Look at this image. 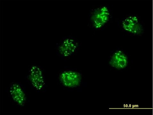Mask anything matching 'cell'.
Returning a JSON list of instances; mask_svg holds the SVG:
<instances>
[{
  "label": "cell",
  "instance_id": "1",
  "mask_svg": "<svg viewBox=\"0 0 153 115\" xmlns=\"http://www.w3.org/2000/svg\"><path fill=\"white\" fill-rule=\"evenodd\" d=\"M26 77L31 88L35 91L41 92L45 88V77L43 70L39 66H31Z\"/></svg>",
  "mask_w": 153,
  "mask_h": 115
},
{
  "label": "cell",
  "instance_id": "2",
  "mask_svg": "<svg viewBox=\"0 0 153 115\" xmlns=\"http://www.w3.org/2000/svg\"><path fill=\"white\" fill-rule=\"evenodd\" d=\"M111 12L108 7L105 6L99 7L92 12L90 20L93 27L96 29H100L110 21Z\"/></svg>",
  "mask_w": 153,
  "mask_h": 115
},
{
  "label": "cell",
  "instance_id": "3",
  "mask_svg": "<svg viewBox=\"0 0 153 115\" xmlns=\"http://www.w3.org/2000/svg\"><path fill=\"white\" fill-rule=\"evenodd\" d=\"M78 46V42L74 38L66 37L57 44L56 49L59 56L62 58L66 59L74 55Z\"/></svg>",
  "mask_w": 153,
  "mask_h": 115
},
{
  "label": "cell",
  "instance_id": "4",
  "mask_svg": "<svg viewBox=\"0 0 153 115\" xmlns=\"http://www.w3.org/2000/svg\"><path fill=\"white\" fill-rule=\"evenodd\" d=\"M58 78L62 86L71 89L79 87L82 82V74L71 69H67L61 72Z\"/></svg>",
  "mask_w": 153,
  "mask_h": 115
},
{
  "label": "cell",
  "instance_id": "5",
  "mask_svg": "<svg viewBox=\"0 0 153 115\" xmlns=\"http://www.w3.org/2000/svg\"><path fill=\"white\" fill-rule=\"evenodd\" d=\"M8 94L13 102L18 107H24L26 104L27 96L25 88L17 82H13L8 89Z\"/></svg>",
  "mask_w": 153,
  "mask_h": 115
},
{
  "label": "cell",
  "instance_id": "6",
  "mask_svg": "<svg viewBox=\"0 0 153 115\" xmlns=\"http://www.w3.org/2000/svg\"><path fill=\"white\" fill-rule=\"evenodd\" d=\"M123 30L134 35H140L143 32V26L139 17L136 15H130L124 18L121 23Z\"/></svg>",
  "mask_w": 153,
  "mask_h": 115
},
{
  "label": "cell",
  "instance_id": "7",
  "mask_svg": "<svg viewBox=\"0 0 153 115\" xmlns=\"http://www.w3.org/2000/svg\"><path fill=\"white\" fill-rule=\"evenodd\" d=\"M109 63L112 68L115 69H124L126 68L128 65V57L123 51L117 50L111 56Z\"/></svg>",
  "mask_w": 153,
  "mask_h": 115
}]
</instances>
